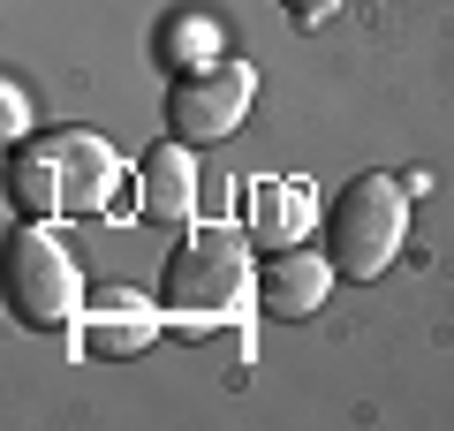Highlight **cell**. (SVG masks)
I'll list each match as a JSON object with an SVG mask.
<instances>
[{"instance_id":"6da1fadb","label":"cell","mask_w":454,"mask_h":431,"mask_svg":"<svg viewBox=\"0 0 454 431\" xmlns=\"http://www.w3.org/2000/svg\"><path fill=\"white\" fill-rule=\"evenodd\" d=\"M160 303H167V333L182 341H205L220 325L250 318L258 310V265H250V235L227 220H190L167 257V280H160Z\"/></svg>"},{"instance_id":"7a4b0ae2","label":"cell","mask_w":454,"mask_h":431,"mask_svg":"<svg viewBox=\"0 0 454 431\" xmlns=\"http://www.w3.org/2000/svg\"><path fill=\"white\" fill-rule=\"evenodd\" d=\"M409 242V190L387 175H356L325 205V257L340 280H379Z\"/></svg>"},{"instance_id":"3957f363","label":"cell","mask_w":454,"mask_h":431,"mask_svg":"<svg viewBox=\"0 0 454 431\" xmlns=\"http://www.w3.org/2000/svg\"><path fill=\"white\" fill-rule=\"evenodd\" d=\"M8 310L31 333H53L83 310V265L61 250V235L46 220L16 227V242H8Z\"/></svg>"},{"instance_id":"277c9868","label":"cell","mask_w":454,"mask_h":431,"mask_svg":"<svg viewBox=\"0 0 454 431\" xmlns=\"http://www.w3.org/2000/svg\"><path fill=\"white\" fill-rule=\"evenodd\" d=\"M250 98H258V76L243 61H212V68H182L167 83V137L175 144H220L243 129Z\"/></svg>"},{"instance_id":"5b68a950","label":"cell","mask_w":454,"mask_h":431,"mask_svg":"<svg viewBox=\"0 0 454 431\" xmlns=\"http://www.w3.org/2000/svg\"><path fill=\"white\" fill-rule=\"evenodd\" d=\"M333 280H340V272H333V257H325V250L280 242V250L258 265V310H265V318H280V325H295V318H310V310L325 303V287H333Z\"/></svg>"},{"instance_id":"8992f818","label":"cell","mask_w":454,"mask_h":431,"mask_svg":"<svg viewBox=\"0 0 454 431\" xmlns=\"http://www.w3.org/2000/svg\"><path fill=\"white\" fill-rule=\"evenodd\" d=\"M46 160L61 175V212H106L114 190H121V160H114V144L91 137V129L46 137Z\"/></svg>"},{"instance_id":"52a82bcc","label":"cell","mask_w":454,"mask_h":431,"mask_svg":"<svg viewBox=\"0 0 454 431\" xmlns=\"http://www.w3.org/2000/svg\"><path fill=\"white\" fill-rule=\"evenodd\" d=\"M76 325H83L76 341L91 356H137V349H152V341L167 333V303H145V295H129V287H114V295H98Z\"/></svg>"},{"instance_id":"ba28073f","label":"cell","mask_w":454,"mask_h":431,"mask_svg":"<svg viewBox=\"0 0 454 431\" xmlns=\"http://www.w3.org/2000/svg\"><path fill=\"white\" fill-rule=\"evenodd\" d=\"M137 197H145L152 220H197V160L190 144H160V152H145V167H137Z\"/></svg>"},{"instance_id":"9c48e42d","label":"cell","mask_w":454,"mask_h":431,"mask_svg":"<svg viewBox=\"0 0 454 431\" xmlns=\"http://www.w3.org/2000/svg\"><path fill=\"white\" fill-rule=\"evenodd\" d=\"M318 220V205H310V190L303 182H258L250 190V235L258 242H303V227Z\"/></svg>"},{"instance_id":"30bf717a","label":"cell","mask_w":454,"mask_h":431,"mask_svg":"<svg viewBox=\"0 0 454 431\" xmlns=\"http://www.w3.org/2000/svg\"><path fill=\"white\" fill-rule=\"evenodd\" d=\"M8 197H16L31 220H53L61 212V175H53V160H46V144H31L16 167H8Z\"/></svg>"},{"instance_id":"8fae6325","label":"cell","mask_w":454,"mask_h":431,"mask_svg":"<svg viewBox=\"0 0 454 431\" xmlns=\"http://www.w3.org/2000/svg\"><path fill=\"white\" fill-rule=\"evenodd\" d=\"M280 8H288V23H303V31H318V23L340 16V0H280Z\"/></svg>"},{"instance_id":"7c38bea8","label":"cell","mask_w":454,"mask_h":431,"mask_svg":"<svg viewBox=\"0 0 454 431\" xmlns=\"http://www.w3.org/2000/svg\"><path fill=\"white\" fill-rule=\"evenodd\" d=\"M0 121H8V144L23 137V98H16V83H8V98H0Z\"/></svg>"}]
</instances>
